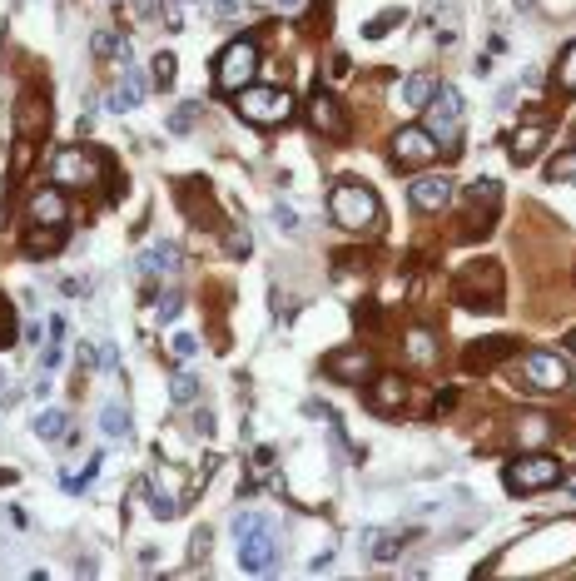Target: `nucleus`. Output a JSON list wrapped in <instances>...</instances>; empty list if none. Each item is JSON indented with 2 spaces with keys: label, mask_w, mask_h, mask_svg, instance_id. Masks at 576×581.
Instances as JSON below:
<instances>
[{
  "label": "nucleus",
  "mask_w": 576,
  "mask_h": 581,
  "mask_svg": "<svg viewBox=\"0 0 576 581\" xmlns=\"http://www.w3.org/2000/svg\"><path fill=\"white\" fill-rule=\"evenodd\" d=\"M140 100H144V75L140 70H125V75L115 80V90H110V110L125 115V110H135Z\"/></svg>",
  "instance_id": "nucleus-24"
},
{
  "label": "nucleus",
  "mask_w": 576,
  "mask_h": 581,
  "mask_svg": "<svg viewBox=\"0 0 576 581\" xmlns=\"http://www.w3.org/2000/svg\"><path fill=\"white\" fill-rule=\"evenodd\" d=\"M452 194H457V189H452L447 174H423V169H418L413 184H408V199H413L418 214H442V209L452 204Z\"/></svg>",
  "instance_id": "nucleus-12"
},
{
  "label": "nucleus",
  "mask_w": 576,
  "mask_h": 581,
  "mask_svg": "<svg viewBox=\"0 0 576 581\" xmlns=\"http://www.w3.org/2000/svg\"><path fill=\"white\" fill-rule=\"evenodd\" d=\"M90 50H95V60H115V55H130V40L120 30H95Z\"/></svg>",
  "instance_id": "nucleus-27"
},
{
  "label": "nucleus",
  "mask_w": 576,
  "mask_h": 581,
  "mask_svg": "<svg viewBox=\"0 0 576 581\" xmlns=\"http://www.w3.org/2000/svg\"><path fill=\"white\" fill-rule=\"evenodd\" d=\"M403 353H408L413 368H432L437 363V333L432 328H408L403 333Z\"/></svg>",
  "instance_id": "nucleus-21"
},
{
  "label": "nucleus",
  "mask_w": 576,
  "mask_h": 581,
  "mask_svg": "<svg viewBox=\"0 0 576 581\" xmlns=\"http://www.w3.org/2000/svg\"><path fill=\"white\" fill-rule=\"evenodd\" d=\"M432 95H437V75L418 70V75H408V80L393 85V110L398 115H418V110H428Z\"/></svg>",
  "instance_id": "nucleus-15"
},
{
  "label": "nucleus",
  "mask_w": 576,
  "mask_h": 581,
  "mask_svg": "<svg viewBox=\"0 0 576 581\" xmlns=\"http://www.w3.org/2000/svg\"><path fill=\"white\" fill-rule=\"evenodd\" d=\"M428 130L437 145H447V154H462V90L457 85H437V95L428 100Z\"/></svg>",
  "instance_id": "nucleus-10"
},
{
  "label": "nucleus",
  "mask_w": 576,
  "mask_h": 581,
  "mask_svg": "<svg viewBox=\"0 0 576 581\" xmlns=\"http://www.w3.org/2000/svg\"><path fill=\"white\" fill-rule=\"evenodd\" d=\"M254 70H259V45L254 40H229L214 60V90L219 95H239L254 85Z\"/></svg>",
  "instance_id": "nucleus-8"
},
{
  "label": "nucleus",
  "mask_w": 576,
  "mask_h": 581,
  "mask_svg": "<svg viewBox=\"0 0 576 581\" xmlns=\"http://www.w3.org/2000/svg\"><path fill=\"white\" fill-rule=\"evenodd\" d=\"M403 20H408V10H398V5H393V10L373 15V20L363 25V35H368V40H383V35H393V25H403Z\"/></svg>",
  "instance_id": "nucleus-29"
},
{
  "label": "nucleus",
  "mask_w": 576,
  "mask_h": 581,
  "mask_svg": "<svg viewBox=\"0 0 576 581\" xmlns=\"http://www.w3.org/2000/svg\"><path fill=\"white\" fill-rule=\"evenodd\" d=\"M328 75H333V80H348V75H353V65H348V55H343V50L333 55V70H328Z\"/></svg>",
  "instance_id": "nucleus-41"
},
{
  "label": "nucleus",
  "mask_w": 576,
  "mask_h": 581,
  "mask_svg": "<svg viewBox=\"0 0 576 581\" xmlns=\"http://www.w3.org/2000/svg\"><path fill=\"white\" fill-rule=\"evenodd\" d=\"M194 125H199V105H194V100H189V105H179V110L169 115V130H174V135H189Z\"/></svg>",
  "instance_id": "nucleus-34"
},
{
  "label": "nucleus",
  "mask_w": 576,
  "mask_h": 581,
  "mask_svg": "<svg viewBox=\"0 0 576 581\" xmlns=\"http://www.w3.org/2000/svg\"><path fill=\"white\" fill-rule=\"evenodd\" d=\"M512 338H477L467 353H462V368L467 373H487V368H497V363H507L512 358Z\"/></svg>",
  "instance_id": "nucleus-18"
},
{
  "label": "nucleus",
  "mask_w": 576,
  "mask_h": 581,
  "mask_svg": "<svg viewBox=\"0 0 576 581\" xmlns=\"http://www.w3.org/2000/svg\"><path fill=\"white\" fill-rule=\"evenodd\" d=\"M517 383H522L527 393H572L576 373H572V363H567L562 353L537 348V353L517 358Z\"/></svg>",
  "instance_id": "nucleus-6"
},
{
  "label": "nucleus",
  "mask_w": 576,
  "mask_h": 581,
  "mask_svg": "<svg viewBox=\"0 0 576 581\" xmlns=\"http://www.w3.org/2000/svg\"><path fill=\"white\" fill-rule=\"evenodd\" d=\"M174 264H179V254H174L169 244H154V249H144V254H140V264H135V269H140L144 284H154V279H164Z\"/></svg>",
  "instance_id": "nucleus-25"
},
{
  "label": "nucleus",
  "mask_w": 576,
  "mask_h": 581,
  "mask_svg": "<svg viewBox=\"0 0 576 581\" xmlns=\"http://www.w3.org/2000/svg\"><path fill=\"white\" fill-rule=\"evenodd\" d=\"M15 333H20V323H15V308H10V298L0 293V348H10V343H15Z\"/></svg>",
  "instance_id": "nucleus-35"
},
{
  "label": "nucleus",
  "mask_w": 576,
  "mask_h": 581,
  "mask_svg": "<svg viewBox=\"0 0 576 581\" xmlns=\"http://www.w3.org/2000/svg\"><path fill=\"white\" fill-rule=\"evenodd\" d=\"M234 532H239V567L244 572H274L279 567V532H274V522L269 517H259V512H239L234 517Z\"/></svg>",
  "instance_id": "nucleus-4"
},
{
  "label": "nucleus",
  "mask_w": 576,
  "mask_h": 581,
  "mask_svg": "<svg viewBox=\"0 0 576 581\" xmlns=\"http://www.w3.org/2000/svg\"><path fill=\"white\" fill-rule=\"evenodd\" d=\"M452 303L467 308V313H502V303H507L502 264H492V259H472V264H462L457 279H452Z\"/></svg>",
  "instance_id": "nucleus-2"
},
{
  "label": "nucleus",
  "mask_w": 576,
  "mask_h": 581,
  "mask_svg": "<svg viewBox=\"0 0 576 581\" xmlns=\"http://www.w3.org/2000/svg\"><path fill=\"white\" fill-rule=\"evenodd\" d=\"M298 5H303V0H279V10H298Z\"/></svg>",
  "instance_id": "nucleus-44"
},
{
  "label": "nucleus",
  "mask_w": 576,
  "mask_h": 581,
  "mask_svg": "<svg viewBox=\"0 0 576 581\" xmlns=\"http://www.w3.org/2000/svg\"><path fill=\"white\" fill-rule=\"evenodd\" d=\"M408 398H413V388H408V378H403V373H383V378H373V388H368V408H373V413H383V418L403 413V408H408Z\"/></svg>",
  "instance_id": "nucleus-14"
},
{
  "label": "nucleus",
  "mask_w": 576,
  "mask_h": 581,
  "mask_svg": "<svg viewBox=\"0 0 576 581\" xmlns=\"http://www.w3.org/2000/svg\"><path fill=\"white\" fill-rule=\"evenodd\" d=\"M562 482V462L552 457V452H542V447H532V452H517L512 462H507V487L522 497V492H547V487H557Z\"/></svg>",
  "instance_id": "nucleus-9"
},
{
  "label": "nucleus",
  "mask_w": 576,
  "mask_h": 581,
  "mask_svg": "<svg viewBox=\"0 0 576 581\" xmlns=\"http://www.w3.org/2000/svg\"><path fill=\"white\" fill-rule=\"evenodd\" d=\"M567 562H576V517L562 522H542L537 532H527L517 547H507L502 557L482 562L477 577H542V572H562Z\"/></svg>",
  "instance_id": "nucleus-1"
},
{
  "label": "nucleus",
  "mask_w": 576,
  "mask_h": 581,
  "mask_svg": "<svg viewBox=\"0 0 576 581\" xmlns=\"http://www.w3.org/2000/svg\"><path fill=\"white\" fill-rule=\"evenodd\" d=\"M60 244H65V229L60 224H30V234H25V254H35V259L55 254Z\"/></svg>",
  "instance_id": "nucleus-26"
},
{
  "label": "nucleus",
  "mask_w": 576,
  "mask_h": 581,
  "mask_svg": "<svg viewBox=\"0 0 576 581\" xmlns=\"http://www.w3.org/2000/svg\"><path fill=\"white\" fill-rule=\"evenodd\" d=\"M572 497H576V487H572Z\"/></svg>",
  "instance_id": "nucleus-46"
},
{
  "label": "nucleus",
  "mask_w": 576,
  "mask_h": 581,
  "mask_svg": "<svg viewBox=\"0 0 576 581\" xmlns=\"http://www.w3.org/2000/svg\"><path fill=\"white\" fill-rule=\"evenodd\" d=\"M35 433L45 437V442H60V437H70V418H65L60 408H45V413L35 418Z\"/></svg>",
  "instance_id": "nucleus-28"
},
{
  "label": "nucleus",
  "mask_w": 576,
  "mask_h": 581,
  "mask_svg": "<svg viewBox=\"0 0 576 581\" xmlns=\"http://www.w3.org/2000/svg\"><path fill=\"white\" fill-rule=\"evenodd\" d=\"M557 90L562 95H576V40L562 50V60H557Z\"/></svg>",
  "instance_id": "nucleus-31"
},
{
  "label": "nucleus",
  "mask_w": 576,
  "mask_h": 581,
  "mask_svg": "<svg viewBox=\"0 0 576 581\" xmlns=\"http://www.w3.org/2000/svg\"><path fill=\"white\" fill-rule=\"evenodd\" d=\"M25 214H30V224H65V214H70L65 189H60V184L35 189V194H30V204H25Z\"/></svg>",
  "instance_id": "nucleus-17"
},
{
  "label": "nucleus",
  "mask_w": 576,
  "mask_h": 581,
  "mask_svg": "<svg viewBox=\"0 0 576 581\" xmlns=\"http://www.w3.org/2000/svg\"><path fill=\"white\" fill-rule=\"evenodd\" d=\"M512 437H517L522 452H532V447H547V442L557 437V423H552L547 413H522L517 428H512Z\"/></svg>",
  "instance_id": "nucleus-19"
},
{
  "label": "nucleus",
  "mask_w": 576,
  "mask_h": 581,
  "mask_svg": "<svg viewBox=\"0 0 576 581\" xmlns=\"http://www.w3.org/2000/svg\"><path fill=\"white\" fill-rule=\"evenodd\" d=\"M169 398H174L179 408L199 403V378H194V373H174V383H169Z\"/></svg>",
  "instance_id": "nucleus-30"
},
{
  "label": "nucleus",
  "mask_w": 576,
  "mask_h": 581,
  "mask_svg": "<svg viewBox=\"0 0 576 581\" xmlns=\"http://www.w3.org/2000/svg\"><path fill=\"white\" fill-rule=\"evenodd\" d=\"M408 542H413V532H403V527H398V532H368V537H363V552H368L373 562H393Z\"/></svg>",
  "instance_id": "nucleus-22"
},
{
  "label": "nucleus",
  "mask_w": 576,
  "mask_h": 581,
  "mask_svg": "<svg viewBox=\"0 0 576 581\" xmlns=\"http://www.w3.org/2000/svg\"><path fill=\"white\" fill-rule=\"evenodd\" d=\"M159 318H164V323L179 318V293H164V298H159Z\"/></svg>",
  "instance_id": "nucleus-40"
},
{
  "label": "nucleus",
  "mask_w": 576,
  "mask_h": 581,
  "mask_svg": "<svg viewBox=\"0 0 576 581\" xmlns=\"http://www.w3.org/2000/svg\"><path fill=\"white\" fill-rule=\"evenodd\" d=\"M293 95H288L284 85H249V90H239V120H249V125H259V130H274V125H288L293 120Z\"/></svg>",
  "instance_id": "nucleus-7"
},
{
  "label": "nucleus",
  "mask_w": 576,
  "mask_h": 581,
  "mask_svg": "<svg viewBox=\"0 0 576 581\" xmlns=\"http://www.w3.org/2000/svg\"><path fill=\"white\" fill-rule=\"evenodd\" d=\"M542 145H547V125H542V120H537V125H522V130L512 135V164L527 169V164L542 154Z\"/></svg>",
  "instance_id": "nucleus-23"
},
{
  "label": "nucleus",
  "mask_w": 576,
  "mask_h": 581,
  "mask_svg": "<svg viewBox=\"0 0 576 581\" xmlns=\"http://www.w3.org/2000/svg\"><path fill=\"white\" fill-rule=\"evenodd\" d=\"M328 378H338V383H348V388L368 383V378H373V348H348V353H333V358H328Z\"/></svg>",
  "instance_id": "nucleus-16"
},
{
  "label": "nucleus",
  "mask_w": 576,
  "mask_h": 581,
  "mask_svg": "<svg viewBox=\"0 0 576 581\" xmlns=\"http://www.w3.org/2000/svg\"><path fill=\"white\" fill-rule=\"evenodd\" d=\"M189 433L209 437V433H214V413H199V418H194V428H189Z\"/></svg>",
  "instance_id": "nucleus-43"
},
{
  "label": "nucleus",
  "mask_w": 576,
  "mask_h": 581,
  "mask_svg": "<svg viewBox=\"0 0 576 581\" xmlns=\"http://www.w3.org/2000/svg\"><path fill=\"white\" fill-rule=\"evenodd\" d=\"M274 219L284 224V234H293V229H298V214H293V209H284V204H274Z\"/></svg>",
  "instance_id": "nucleus-42"
},
{
  "label": "nucleus",
  "mask_w": 576,
  "mask_h": 581,
  "mask_svg": "<svg viewBox=\"0 0 576 581\" xmlns=\"http://www.w3.org/2000/svg\"><path fill=\"white\" fill-rule=\"evenodd\" d=\"M100 462H105V457H100V452H95V457H90V462H85V472H80V477H65V487H70V492H80V487H90V482H95V477H100Z\"/></svg>",
  "instance_id": "nucleus-36"
},
{
  "label": "nucleus",
  "mask_w": 576,
  "mask_h": 581,
  "mask_svg": "<svg viewBox=\"0 0 576 581\" xmlns=\"http://www.w3.org/2000/svg\"><path fill=\"white\" fill-rule=\"evenodd\" d=\"M149 70H154V85H159V90H169V85H174V75H179V60H174L169 50H159Z\"/></svg>",
  "instance_id": "nucleus-32"
},
{
  "label": "nucleus",
  "mask_w": 576,
  "mask_h": 581,
  "mask_svg": "<svg viewBox=\"0 0 576 581\" xmlns=\"http://www.w3.org/2000/svg\"><path fill=\"white\" fill-rule=\"evenodd\" d=\"M184 15H189V0H164V20H169V30H179Z\"/></svg>",
  "instance_id": "nucleus-37"
},
{
  "label": "nucleus",
  "mask_w": 576,
  "mask_h": 581,
  "mask_svg": "<svg viewBox=\"0 0 576 581\" xmlns=\"http://www.w3.org/2000/svg\"><path fill=\"white\" fill-rule=\"evenodd\" d=\"M437 154H442V145L432 140L428 125H408V130H398V135H393V169L418 174V169H428Z\"/></svg>",
  "instance_id": "nucleus-11"
},
{
  "label": "nucleus",
  "mask_w": 576,
  "mask_h": 581,
  "mask_svg": "<svg viewBox=\"0 0 576 581\" xmlns=\"http://www.w3.org/2000/svg\"><path fill=\"white\" fill-rule=\"evenodd\" d=\"M45 130H50L45 100H40V95H25L20 110H15V135H20V140H35V135H45Z\"/></svg>",
  "instance_id": "nucleus-20"
},
{
  "label": "nucleus",
  "mask_w": 576,
  "mask_h": 581,
  "mask_svg": "<svg viewBox=\"0 0 576 581\" xmlns=\"http://www.w3.org/2000/svg\"><path fill=\"white\" fill-rule=\"evenodd\" d=\"M194 353H199V343H194L189 333H179V338H174V358H179V363H189Z\"/></svg>",
  "instance_id": "nucleus-38"
},
{
  "label": "nucleus",
  "mask_w": 576,
  "mask_h": 581,
  "mask_svg": "<svg viewBox=\"0 0 576 581\" xmlns=\"http://www.w3.org/2000/svg\"><path fill=\"white\" fill-rule=\"evenodd\" d=\"M249 249H254V239H249L244 229H234V234H229V254H239V259H244Z\"/></svg>",
  "instance_id": "nucleus-39"
},
{
  "label": "nucleus",
  "mask_w": 576,
  "mask_h": 581,
  "mask_svg": "<svg viewBox=\"0 0 576 581\" xmlns=\"http://www.w3.org/2000/svg\"><path fill=\"white\" fill-rule=\"evenodd\" d=\"M308 125H313L318 135H328V140H348V110H343L328 90H313V100H308Z\"/></svg>",
  "instance_id": "nucleus-13"
},
{
  "label": "nucleus",
  "mask_w": 576,
  "mask_h": 581,
  "mask_svg": "<svg viewBox=\"0 0 576 581\" xmlns=\"http://www.w3.org/2000/svg\"><path fill=\"white\" fill-rule=\"evenodd\" d=\"M110 179V159L100 154V149H55L50 154V184H60V189H100Z\"/></svg>",
  "instance_id": "nucleus-5"
},
{
  "label": "nucleus",
  "mask_w": 576,
  "mask_h": 581,
  "mask_svg": "<svg viewBox=\"0 0 576 581\" xmlns=\"http://www.w3.org/2000/svg\"><path fill=\"white\" fill-rule=\"evenodd\" d=\"M328 214H333V224L348 229L353 239H368V234H378V224H383L378 194H373L363 179H338V184H333V199H328Z\"/></svg>",
  "instance_id": "nucleus-3"
},
{
  "label": "nucleus",
  "mask_w": 576,
  "mask_h": 581,
  "mask_svg": "<svg viewBox=\"0 0 576 581\" xmlns=\"http://www.w3.org/2000/svg\"><path fill=\"white\" fill-rule=\"evenodd\" d=\"M567 348H572V353H576V328H572V338H567Z\"/></svg>",
  "instance_id": "nucleus-45"
},
{
  "label": "nucleus",
  "mask_w": 576,
  "mask_h": 581,
  "mask_svg": "<svg viewBox=\"0 0 576 581\" xmlns=\"http://www.w3.org/2000/svg\"><path fill=\"white\" fill-rule=\"evenodd\" d=\"M100 423H105V433L110 437H125L130 433V413H125V403H110V408L100 413Z\"/></svg>",
  "instance_id": "nucleus-33"
}]
</instances>
